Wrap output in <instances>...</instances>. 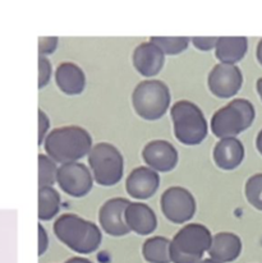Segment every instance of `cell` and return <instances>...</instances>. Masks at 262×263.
Returning <instances> with one entry per match:
<instances>
[{
	"label": "cell",
	"instance_id": "cell-1",
	"mask_svg": "<svg viewBox=\"0 0 262 263\" xmlns=\"http://www.w3.org/2000/svg\"><path fill=\"white\" fill-rule=\"evenodd\" d=\"M92 149V137L85 128L68 125L52 129L45 138V151L58 164L77 162Z\"/></svg>",
	"mask_w": 262,
	"mask_h": 263
},
{
	"label": "cell",
	"instance_id": "cell-2",
	"mask_svg": "<svg viewBox=\"0 0 262 263\" xmlns=\"http://www.w3.org/2000/svg\"><path fill=\"white\" fill-rule=\"evenodd\" d=\"M54 233L64 246L81 254L93 253L103 235L96 223L73 214H64L54 222Z\"/></svg>",
	"mask_w": 262,
	"mask_h": 263
},
{
	"label": "cell",
	"instance_id": "cell-3",
	"mask_svg": "<svg viewBox=\"0 0 262 263\" xmlns=\"http://www.w3.org/2000/svg\"><path fill=\"white\" fill-rule=\"evenodd\" d=\"M212 235L202 223L183 226L170 240V259L173 263H198L209 252Z\"/></svg>",
	"mask_w": 262,
	"mask_h": 263
},
{
	"label": "cell",
	"instance_id": "cell-4",
	"mask_svg": "<svg viewBox=\"0 0 262 263\" xmlns=\"http://www.w3.org/2000/svg\"><path fill=\"white\" fill-rule=\"evenodd\" d=\"M174 134L180 143L197 146L208 137V123L202 110L188 100L177 101L170 109Z\"/></svg>",
	"mask_w": 262,
	"mask_h": 263
},
{
	"label": "cell",
	"instance_id": "cell-5",
	"mask_svg": "<svg viewBox=\"0 0 262 263\" xmlns=\"http://www.w3.org/2000/svg\"><path fill=\"white\" fill-rule=\"evenodd\" d=\"M255 117L252 102L246 99H234L214 112L211 130L220 139L237 137L252 125Z\"/></svg>",
	"mask_w": 262,
	"mask_h": 263
},
{
	"label": "cell",
	"instance_id": "cell-6",
	"mask_svg": "<svg viewBox=\"0 0 262 263\" xmlns=\"http://www.w3.org/2000/svg\"><path fill=\"white\" fill-rule=\"evenodd\" d=\"M170 91L159 80H146L136 86L132 93L133 109L145 120H157L166 112L170 105Z\"/></svg>",
	"mask_w": 262,
	"mask_h": 263
},
{
	"label": "cell",
	"instance_id": "cell-7",
	"mask_svg": "<svg viewBox=\"0 0 262 263\" xmlns=\"http://www.w3.org/2000/svg\"><path fill=\"white\" fill-rule=\"evenodd\" d=\"M88 165L93 180L104 186H111L122 180L124 160L119 149L111 143L100 142L88 154Z\"/></svg>",
	"mask_w": 262,
	"mask_h": 263
},
{
	"label": "cell",
	"instance_id": "cell-8",
	"mask_svg": "<svg viewBox=\"0 0 262 263\" xmlns=\"http://www.w3.org/2000/svg\"><path fill=\"white\" fill-rule=\"evenodd\" d=\"M160 207L167 220L174 223L187 222L196 214V199L183 186H170L162 193Z\"/></svg>",
	"mask_w": 262,
	"mask_h": 263
},
{
	"label": "cell",
	"instance_id": "cell-9",
	"mask_svg": "<svg viewBox=\"0 0 262 263\" xmlns=\"http://www.w3.org/2000/svg\"><path fill=\"white\" fill-rule=\"evenodd\" d=\"M57 183L63 192L72 197H85L93 185V176L87 166L81 162L60 165L58 169Z\"/></svg>",
	"mask_w": 262,
	"mask_h": 263
},
{
	"label": "cell",
	"instance_id": "cell-10",
	"mask_svg": "<svg viewBox=\"0 0 262 263\" xmlns=\"http://www.w3.org/2000/svg\"><path fill=\"white\" fill-rule=\"evenodd\" d=\"M208 85L212 95L219 99H230L239 92L243 85V74L237 65H214L209 73Z\"/></svg>",
	"mask_w": 262,
	"mask_h": 263
},
{
	"label": "cell",
	"instance_id": "cell-11",
	"mask_svg": "<svg viewBox=\"0 0 262 263\" xmlns=\"http://www.w3.org/2000/svg\"><path fill=\"white\" fill-rule=\"evenodd\" d=\"M130 202L125 198L115 197L107 199L99 210V221L106 234L111 236H124L130 233L124 219V212Z\"/></svg>",
	"mask_w": 262,
	"mask_h": 263
},
{
	"label": "cell",
	"instance_id": "cell-12",
	"mask_svg": "<svg viewBox=\"0 0 262 263\" xmlns=\"http://www.w3.org/2000/svg\"><path fill=\"white\" fill-rule=\"evenodd\" d=\"M142 157L148 167L155 172H172L178 162V152L170 142L164 139L151 141L143 147Z\"/></svg>",
	"mask_w": 262,
	"mask_h": 263
},
{
	"label": "cell",
	"instance_id": "cell-13",
	"mask_svg": "<svg viewBox=\"0 0 262 263\" xmlns=\"http://www.w3.org/2000/svg\"><path fill=\"white\" fill-rule=\"evenodd\" d=\"M160 184L157 172L147 166H138L130 172L125 180L127 193L135 199H147L156 193Z\"/></svg>",
	"mask_w": 262,
	"mask_h": 263
},
{
	"label": "cell",
	"instance_id": "cell-14",
	"mask_svg": "<svg viewBox=\"0 0 262 263\" xmlns=\"http://www.w3.org/2000/svg\"><path fill=\"white\" fill-rule=\"evenodd\" d=\"M132 62L136 70L143 77H155L162 69L165 54L151 41L142 43L135 49Z\"/></svg>",
	"mask_w": 262,
	"mask_h": 263
},
{
	"label": "cell",
	"instance_id": "cell-15",
	"mask_svg": "<svg viewBox=\"0 0 262 263\" xmlns=\"http://www.w3.org/2000/svg\"><path fill=\"white\" fill-rule=\"evenodd\" d=\"M124 219L130 231L138 235H148L155 231L157 217L150 206L141 202H130L124 212Z\"/></svg>",
	"mask_w": 262,
	"mask_h": 263
},
{
	"label": "cell",
	"instance_id": "cell-16",
	"mask_svg": "<svg viewBox=\"0 0 262 263\" xmlns=\"http://www.w3.org/2000/svg\"><path fill=\"white\" fill-rule=\"evenodd\" d=\"M215 164L222 170H234L242 164L245 159V147L235 137L221 138L214 147L212 151Z\"/></svg>",
	"mask_w": 262,
	"mask_h": 263
},
{
	"label": "cell",
	"instance_id": "cell-17",
	"mask_svg": "<svg viewBox=\"0 0 262 263\" xmlns=\"http://www.w3.org/2000/svg\"><path fill=\"white\" fill-rule=\"evenodd\" d=\"M242 252V240L234 233L221 231L212 236L210 246V258L221 263H229L235 261Z\"/></svg>",
	"mask_w": 262,
	"mask_h": 263
},
{
	"label": "cell",
	"instance_id": "cell-18",
	"mask_svg": "<svg viewBox=\"0 0 262 263\" xmlns=\"http://www.w3.org/2000/svg\"><path fill=\"white\" fill-rule=\"evenodd\" d=\"M55 82L60 91L67 95L82 93L86 86V76L77 64L62 63L55 72Z\"/></svg>",
	"mask_w": 262,
	"mask_h": 263
},
{
	"label": "cell",
	"instance_id": "cell-19",
	"mask_svg": "<svg viewBox=\"0 0 262 263\" xmlns=\"http://www.w3.org/2000/svg\"><path fill=\"white\" fill-rule=\"evenodd\" d=\"M248 40L243 36L237 37H219L216 47H215V57L224 64L235 65V63L240 62L247 54Z\"/></svg>",
	"mask_w": 262,
	"mask_h": 263
},
{
	"label": "cell",
	"instance_id": "cell-20",
	"mask_svg": "<svg viewBox=\"0 0 262 263\" xmlns=\"http://www.w3.org/2000/svg\"><path fill=\"white\" fill-rule=\"evenodd\" d=\"M142 254L148 263H170V240L165 236H153L143 243Z\"/></svg>",
	"mask_w": 262,
	"mask_h": 263
},
{
	"label": "cell",
	"instance_id": "cell-21",
	"mask_svg": "<svg viewBox=\"0 0 262 263\" xmlns=\"http://www.w3.org/2000/svg\"><path fill=\"white\" fill-rule=\"evenodd\" d=\"M60 196L52 186L39 188V219L50 220L59 212Z\"/></svg>",
	"mask_w": 262,
	"mask_h": 263
},
{
	"label": "cell",
	"instance_id": "cell-22",
	"mask_svg": "<svg viewBox=\"0 0 262 263\" xmlns=\"http://www.w3.org/2000/svg\"><path fill=\"white\" fill-rule=\"evenodd\" d=\"M58 169L54 160L46 155H39V188L52 186L57 181Z\"/></svg>",
	"mask_w": 262,
	"mask_h": 263
},
{
	"label": "cell",
	"instance_id": "cell-23",
	"mask_svg": "<svg viewBox=\"0 0 262 263\" xmlns=\"http://www.w3.org/2000/svg\"><path fill=\"white\" fill-rule=\"evenodd\" d=\"M150 41L155 44L164 54L167 55H177L180 52L185 51L190 44V39L188 37H161V36H155L151 37Z\"/></svg>",
	"mask_w": 262,
	"mask_h": 263
},
{
	"label": "cell",
	"instance_id": "cell-24",
	"mask_svg": "<svg viewBox=\"0 0 262 263\" xmlns=\"http://www.w3.org/2000/svg\"><path fill=\"white\" fill-rule=\"evenodd\" d=\"M245 192L250 204L262 211V173L248 178L245 186Z\"/></svg>",
	"mask_w": 262,
	"mask_h": 263
},
{
	"label": "cell",
	"instance_id": "cell-25",
	"mask_svg": "<svg viewBox=\"0 0 262 263\" xmlns=\"http://www.w3.org/2000/svg\"><path fill=\"white\" fill-rule=\"evenodd\" d=\"M51 78V63L46 57L39 58V88H44Z\"/></svg>",
	"mask_w": 262,
	"mask_h": 263
},
{
	"label": "cell",
	"instance_id": "cell-26",
	"mask_svg": "<svg viewBox=\"0 0 262 263\" xmlns=\"http://www.w3.org/2000/svg\"><path fill=\"white\" fill-rule=\"evenodd\" d=\"M58 43H59L58 37H41L39 41V52L41 54V57L54 52Z\"/></svg>",
	"mask_w": 262,
	"mask_h": 263
},
{
	"label": "cell",
	"instance_id": "cell-27",
	"mask_svg": "<svg viewBox=\"0 0 262 263\" xmlns=\"http://www.w3.org/2000/svg\"><path fill=\"white\" fill-rule=\"evenodd\" d=\"M49 127H50V122L45 112L41 109H39V144L43 143L45 141L46 136H48Z\"/></svg>",
	"mask_w": 262,
	"mask_h": 263
},
{
	"label": "cell",
	"instance_id": "cell-28",
	"mask_svg": "<svg viewBox=\"0 0 262 263\" xmlns=\"http://www.w3.org/2000/svg\"><path fill=\"white\" fill-rule=\"evenodd\" d=\"M217 39L219 37H193L192 44L201 51H209L216 47Z\"/></svg>",
	"mask_w": 262,
	"mask_h": 263
},
{
	"label": "cell",
	"instance_id": "cell-29",
	"mask_svg": "<svg viewBox=\"0 0 262 263\" xmlns=\"http://www.w3.org/2000/svg\"><path fill=\"white\" fill-rule=\"evenodd\" d=\"M49 247L48 233L45 229L39 223V256H43Z\"/></svg>",
	"mask_w": 262,
	"mask_h": 263
},
{
	"label": "cell",
	"instance_id": "cell-30",
	"mask_svg": "<svg viewBox=\"0 0 262 263\" xmlns=\"http://www.w3.org/2000/svg\"><path fill=\"white\" fill-rule=\"evenodd\" d=\"M64 263H92V262L87 258H82V257H73V258L67 259Z\"/></svg>",
	"mask_w": 262,
	"mask_h": 263
},
{
	"label": "cell",
	"instance_id": "cell-31",
	"mask_svg": "<svg viewBox=\"0 0 262 263\" xmlns=\"http://www.w3.org/2000/svg\"><path fill=\"white\" fill-rule=\"evenodd\" d=\"M256 147H257L258 152L262 155V129L258 132L257 138H256Z\"/></svg>",
	"mask_w": 262,
	"mask_h": 263
},
{
	"label": "cell",
	"instance_id": "cell-32",
	"mask_svg": "<svg viewBox=\"0 0 262 263\" xmlns=\"http://www.w3.org/2000/svg\"><path fill=\"white\" fill-rule=\"evenodd\" d=\"M256 57H257L258 63H260V64L262 65V39L257 45V50H256Z\"/></svg>",
	"mask_w": 262,
	"mask_h": 263
},
{
	"label": "cell",
	"instance_id": "cell-33",
	"mask_svg": "<svg viewBox=\"0 0 262 263\" xmlns=\"http://www.w3.org/2000/svg\"><path fill=\"white\" fill-rule=\"evenodd\" d=\"M256 88H257L258 95H260V97L262 99V78H258L257 80V82H256Z\"/></svg>",
	"mask_w": 262,
	"mask_h": 263
},
{
	"label": "cell",
	"instance_id": "cell-34",
	"mask_svg": "<svg viewBox=\"0 0 262 263\" xmlns=\"http://www.w3.org/2000/svg\"><path fill=\"white\" fill-rule=\"evenodd\" d=\"M198 263H221V262H217L212 258H203L202 261H200Z\"/></svg>",
	"mask_w": 262,
	"mask_h": 263
}]
</instances>
